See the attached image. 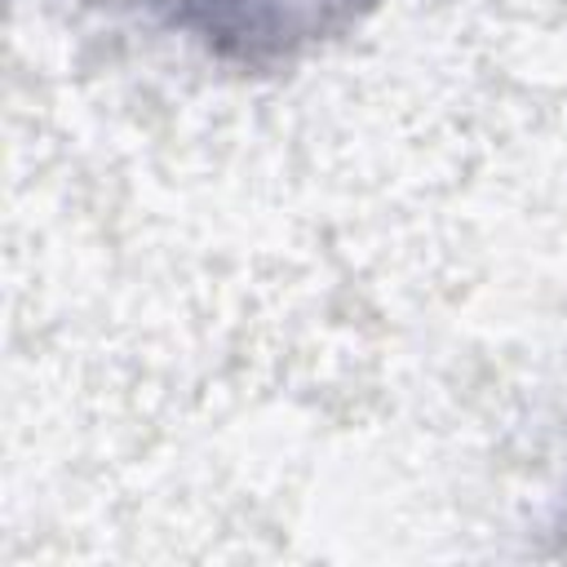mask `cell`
<instances>
[{"label": "cell", "instance_id": "cell-1", "mask_svg": "<svg viewBox=\"0 0 567 567\" xmlns=\"http://www.w3.org/2000/svg\"><path fill=\"white\" fill-rule=\"evenodd\" d=\"M368 4L377 0H159V9L177 27L208 40V49L244 62L292 53L346 27Z\"/></svg>", "mask_w": 567, "mask_h": 567}]
</instances>
